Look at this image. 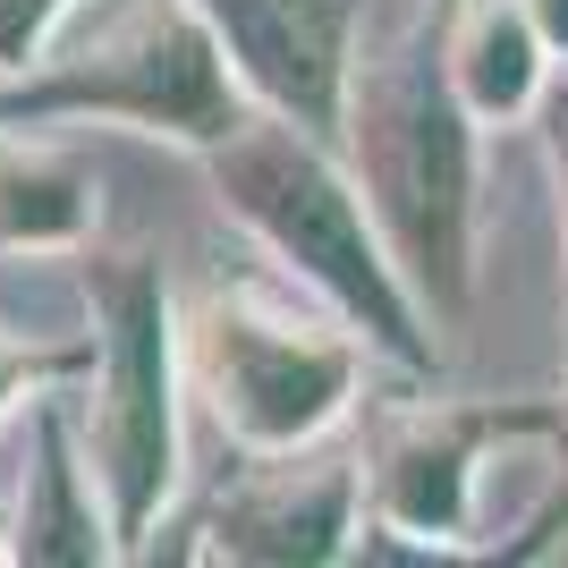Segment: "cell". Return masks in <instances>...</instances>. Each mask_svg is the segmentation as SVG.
<instances>
[{
    "mask_svg": "<svg viewBox=\"0 0 568 568\" xmlns=\"http://www.w3.org/2000/svg\"><path fill=\"white\" fill-rule=\"evenodd\" d=\"M102 339H111V399H102V467L119 493V526L136 535L153 500L170 493V306L153 263H102L94 272Z\"/></svg>",
    "mask_w": 568,
    "mask_h": 568,
    "instance_id": "obj_3",
    "label": "cell"
},
{
    "mask_svg": "<svg viewBox=\"0 0 568 568\" xmlns=\"http://www.w3.org/2000/svg\"><path fill=\"white\" fill-rule=\"evenodd\" d=\"M551 153H560V179H568V85L551 94Z\"/></svg>",
    "mask_w": 568,
    "mask_h": 568,
    "instance_id": "obj_13",
    "label": "cell"
},
{
    "mask_svg": "<svg viewBox=\"0 0 568 568\" xmlns=\"http://www.w3.org/2000/svg\"><path fill=\"white\" fill-rule=\"evenodd\" d=\"M18 560H102L94 509L77 500V467L60 442V416H43V450H34V493L18 509Z\"/></svg>",
    "mask_w": 568,
    "mask_h": 568,
    "instance_id": "obj_8",
    "label": "cell"
},
{
    "mask_svg": "<svg viewBox=\"0 0 568 568\" xmlns=\"http://www.w3.org/2000/svg\"><path fill=\"white\" fill-rule=\"evenodd\" d=\"M221 195H230L237 213L255 221L323 297H339L390 356H416V365H425L416 314H407V297H399V281H390V263H382L374 230L356 213L348 179L314 153L306 128H237V136H221Z\"/></svg>",
    "mask_w": 568,
    "mask_h": 568,
    "instance_id": "obj_2",
    "label": "cell"
},
{
    "mask_svg": "<svg viewBox=\"0 0 568 568\" xmlns=\"http://www.w3.org/2000/svg\"><path fill=\"white\" fill-rule=\"evenodd\" d=\"M458 484H467V450L458 442H416L390 467V509L407 526H450L458 518Z\"/></svg>",
    "mask_w": 568,
    "mask_h": 568,
    "instance_id": "obj_10",
    "label": "cell"
},
{
    "mask_svg": "<svg viewBox=\"0 0 568 568\" xmlns=\"http://www.w3.org/2000/svg\"><path fill=\"white\" fill-rule=\"evenodd\" d=\"M213 43L246 69L263 102L297 119L306 136L339 128V85H348V0H204Z\"/></svg>",
    "mask_w": 568,
    "mask_h": 568,
    "instance_id": "obj_5",
    "label": "cell"
},
{
    "mask_svg": "<svg viewBox=\"0 0 568 568\" xmlns=\"http://www.w3.org/2000/svg\"><path fill=\"white\" fill-rule=\"evenodd\" d=\"M69 0H0V69H18V60H34V43H43V26L60 18Z\"/></svg>",
    "mask_w": 568,
    "mask_h": 568,
    "instance_id": "obj_12",
    "label": "cell"
},
{
    "mask_svg": "<svg viewBox=\"0 0 568 568\" xmlns=\"http://www.w3.org/2000/svg\"><path fill=\"white\" fill-rule=\"evenodd\" d=\"M458 77H467L475 111H518L535 94V26L509 18V9H484L467 51H458Z\"/></svg>",
    "mask_w": 568,
    "mask_h": 568,
    "instance_id": "obj_9",
    "label": "cell"
},
{
    "mask_svg": "<svg viewBox=\"0 0 568 568\" xmlns=\"http://www.w3.org/2000/svg\"><path fill=\"white\" fill-rule=\"evenodd\" d=\"M348 144L399 263L450 314L467 297V119L425 51H399L390 69L365 77Z\"/></svg>",
    "mask_w": 568,
    "mask_h": 568,
    "instance_id": "obj_1",
    "label": "cell"
},
{
    "mask_svg": "<svg viewBox=\"0 0 568 568\" xmlns=\"http://www.w3.org/2000/svg\"><path fill=\"white\" fill-rule=\"evenodd\" d=\"M535 26H544L551 43H568V0H535Z\"/></svg>",
    "mask_w": 568,
    "mask_h": 568,
    "instance_id": "obj_14",
    "label": "cell"
},
{
    "mask_svg": "<svg viewBox=\"0 0 568 568\" xmlns=\"http://www.w3.org/2000/svg\"><path fill=\"white\" fill-rule=\"evenodd\" d=\"M213 390H221V416L246 442L281 450V442H306L339 407L348 348L281 332V323H255V314H213Z\"/></svg>",
    "mask_w": 568,
    "mask_h": 568,
    "instance_id": "obj_6",
    "label": "cell"
},
{
    "mask_svg": "<svg viewBox=\"0 0 568 568\" xmlns=\"http://www.w3.org/2000/svg\"><path fill=\"white\" fill-rule=\"evenodd\" d=\"M348 535V475H314L306 493H246L237 509H221V551L237 560H332Z\"/></svg>",
    "mask_w": 568,
    "mask_h": 568,
    "instance_id": "obj_7",
    "label": "cell"
},
{
    "mask_svg": "<svg viewBox=\"0 0 568 568\" xmlns=\"http://www.w3.org/2000/svg\"><path fill=\"white\" fill-rule=\"evenodd\" d=\"M85 221V195L60 170H0V237H69Z\"/></svg>",
    "mask_w": 568,
    "mask_h": 568,
    "instance_id": "obj_11",
    "label": "cell"
},
{
    "mask_svg": "<svg viewBox=\"0 0 568 568\" xmlns=\"http://www.w3.org/2000/svg\"><path fill=\"white\" fill-rule=\"evenodd\" d=\"M0 111H128L153 119V128H179V136H237L230 85H221V43L195 18H153L128 51L94 60V77H51V85H26Z\"/></svg>",
    "mask_w": 568,
    "mask_h": 568,
    "instance_id": "obj_4",
    "label": "cell"
}]
</instances>
